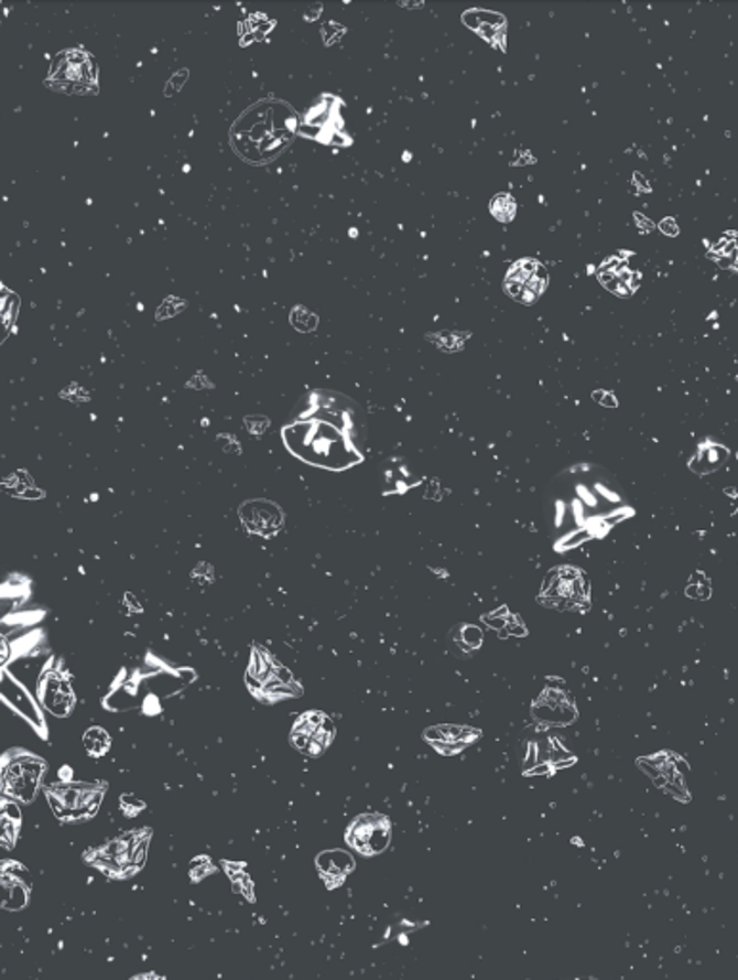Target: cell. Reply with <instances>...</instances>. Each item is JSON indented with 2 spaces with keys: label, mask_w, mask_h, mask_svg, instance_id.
<instances>
[{
  "label": "cell",
  "mask_w": 738,
  "mask_h": 980,
  "mask_svg": "<svg viewBox=\"0 0 738 980\" xmlns=\"http://www.w3.org/2000/svg\"><path fill=\"white\" fill-rule=\"evenodd\" d=\"M478 734H473L470 730L462 726H438L428 730L425 737L431 741V745H435L442 753H456L459 749L467 747L470 740H475Z\"/></svg>",
  "instance_id": "9a60e30c"
},
{
  "label": "cell",
  "mask_w": 738,
  "mask_h": 980,
  "mask_svg": "<svg viewBox=\"0 0 738 980\" xmlns=\"http://www.w3.org/2000/svg\"><path fill=\"white\" fill-rule=\"evenodd\" d=\"M247 688L254 698L261 699L264 703L297 698L303 693L301 686L290 670L262 647H254L253 655H251V661L247 668Z\"/></svg>",
  "instance_id": "3957f363"
},
{
  "label": "cell",
  "mask_w": 738,
  "mask_h": 980,
  "mask_svg": "<svg viewBox=\"0 0 738 980\" xmlns=\"http://www.w3.org/2000/svg\"><path fill=\"white\" fill-rule=\"evenodd\" d=\"M542 603L553 610H578L587 602V584L584 573L572 567L553 569L543 582Z\"/></svg>",
  "instance_id": "52a82bcc"
},
{
  "label": "cell",
  "mask_w": 738,
  "mask_h": 980,
  "mask_svg": "<svg viewBox=\"0 0 738 980\" xmlns=\"http://www.w3.org/2000/svg\"><path fill=\"white\" fill-rule=\"evenodd\" d=\"M506 291L522 305L536 303L547 286V272L542 265L532 259L514 262L507 272Z\"/></svg>",
  "instance_id": "30bf717a"
},
{
  "label": "cell",
  "mask_w": 738,
  "mask_h": 980,
  "mask_svg": "<svg viewBox=\"0 0 738 980\" xmlns=\"http://www.w3.org/2000/svg\"><path fill=\"white\" fill-rule=\"evenodd\" d=\"M490 209H492V215L498 220L509 223V220H513L517 204H514L513 197L509 196V194H500V196L493 197Z\"/></svg>",
  "instance_id": "ac0fdd59"
},
{
  "label": "cell",
  "mask_w": 738,
  "mask_h": 980,
  "mask_svg": "<svg viewBox=\"0 0 738 980\" xmlns=\"http://www.w3.org/2000/svg\"><path fill=\"white\" fill-rule=\"evenodd\" d=\"M239 516H241V521L246 525L247 530H251L254 535H261V537H272L282 529V509L272 502H247L243 504V508L239 509Z\"/></svg>",
  "instance_id": "7c38bea8"
},
{
  "label": "cell",
  "mask_w": 738,
  "mask_h": 980,
  "mask_svg": "<svg viewBox=\"0 0 738 980\" xmlns=\"http://www.w3.org/2000/svg\"><path fill=\"white\" fill-rule=\"evenodd\" d=\"M334 737V722L319 711L304 712L291 730V745L308 756L322 755Z\"/></svg>",
  "instance_id": "ba28073f"
},
{
  "label": "cell",
  "mask_w": 738,
  "mask_h": 980,
  "mask_svg": "<svg viewBox=\"0 0 738 980\" xmlns=\"http://www.w3.org/2000/svg\"><path fill=\"white\" fill-rule=\"evenodd\" d=\"M39 698L44 709L56 717H67L73 711L75 696L66 675L56 668H48L39 682Z\"/></svg>",
  "instance_id": "8fae6325"
},
{
  "label": "cell",
  "mask_w": 738,
  "mask_h": 980,
  "mask_svg": "<svg viewBox=\"0 0 738 980\" xmlns=\"http://www.w3.org/2000/svg\"><path fill=\"white\" fill-rule=\"evenodd\" d=\"M106 785L80 784V782H62L52 784L44 789L56 818L66 823L87 821L96 816L104 800Z\"/></svg>",
  "instance_id": "277c9868"
},
{
  "label": "cell",
  "mask_w": 738,
  "mask_h": 980,
  "mask_svg": "<svg viewBox=\"0 0 738 980\" xmlns=\"http://www.w3.org/2000/svg\"><path fill=\"white\" fill-rule=\"evenodd\" d=\"M2 889H4V906L8 909H20L28 904L31 883L25 877L22 865H2Z\"/></svg>",
  "instance_id": "4fadbf2b"
},
{
  "label": "cell",
  "mask_w": 738,
  "mask_h": 980,
  "mask_svg": "<svg viewBox=\"0 0 738 980\" xmlns=\"http://www.w3.org/2000/svg\"><path fill=\"white\" fill-rule=\"evenodd\" d=\"M152 839V829H137L113 841L106 842L100 849L87 852L88 864L111 879H127L137 875L145 864L148 847Z\"/></svg>",
  "instance_id": "7a4b0ae2"
},
{
  "label": "cell",
  "mask_w": 738,
  "mask_h": 980,
  "mask_svg": "<svg viewBox=\"0 0 738 980\" xmlns=\"http://www.w3.org/2000/svg\"><path fill=\"white\" fill-rule=\"evenodd\" d=\"M630 516L628 496L597 465H574L547 491V521L563 548L603 538Z\"/></svg>",
  "instance_id": "6da1fadb"
},
{
  "label": "cell",
  "mask_w": 738,
  "mask_h": 980,
  "mask_svg": "<svg viewBox=\"0 0 738 980\" xmlns=\"http://www.w3.org/2000/svg\"><path fill=\"white\" fill-rule=\"evenodd\" d=\"M347 842L362 857H377L391 842V821L381 814L358 816L348 828Z\"/></svg>",
  "instance_id": "9c48e42d"
},
{
  "label": "cell",
  "mask_w": 738,
  "mask_h": 980,
  "mask_svg": "<svg viewBox=\"0 0 738 980\" xmlns=\"http://www.w3.org/2000/svg\"><path fill=\"white\" fill-rule=\"evenodd\" d=\"M318 870L322 879L326 881V885L329 889H337L348 873L355 870V860L343 850H329V852L319 854Z\"/></svg>",
  "instance_id": "5bb4252c"
},
{
  "label": "cell",
  "mask_w": 738,
  "mask_h": 980,
  "mask_svg": "<svg viewBox=\"0 0 738 980\" xmlns=\"http://www.w3.org/2000/svg\"><path fill=\"white\" fill-rule=\"evenodd\" d=\"M132 980H163L160 977H155V974H144V977H137V979Z\"/></svg>",
  "instance_id": "d6986e66"
},
{
  "label": "cell",
  "mask_w": 738,
  "mask_h": 980,
  "mask_svg": "<svg viewBox=\"0 0 738 980\" xmlns=\"http://www.w3.org/2000/svg\"><path fill=\"white\" fill-rule=\"evenodd\" d=\"M20 831V814L14 806L2 805V847L12 849Z\"/></svg>",
  "instance_id": "e0dca14e"
},
{
  "label": "cell",
  "mask_w": 738,
  "mask_h": 980,
  "mask_svg": "<svg viewBox=\"0 0 738 980\" xmlns=\"http://www.w3.org/2000/svg\"><path fill=\"white\" fill-rule=\"evenodd\" d=\"M254 111H257L259 119L254 123H249L247 131L236 132V140L239 142V140H246L247 137L251 139L249 146L243 150L247 158H251V160L254 155H259L261 140H264V160H267L290 142V137L297 127V119L293 117L290 121L278 125V117H282L287 111L282 106H259Z\"/></svg>",
  "instance_id": "5b68a950"
},
{
  "label": "cell",
  "mask_w": 738,
  "mask_h": 980,
  "mask_svg": "<svg viewBox=\"0 0 738 980\" xmlns=\"http://www.w3.org/2000/svg\"><path fill=\"white\" fill-rule=\"evenodd\" d=\"M44 772L46 763L43 758L22 749H14L2 756V791L28 805L35 799Z\"/></svg>",
  "instance_id": "8992f818"
},
{
  "label": "cell",
  "mask_w": 738,
  "mask_h": 980,
  "mask_svg": "<svg viewBox=\"0 0 738 980\" xmlns=\"http://www.w3.org/2000/svg\"><path fill=\"white\" fill-rule=\"evenodd\" d=\"M599 280L607 290L612 291L616 295H630L633 288L638 286L636 274H631L628 267L620 261H610L599 270Z\"/></svg>",
  "instance_id": "2e32d148"
}]
</instances>
